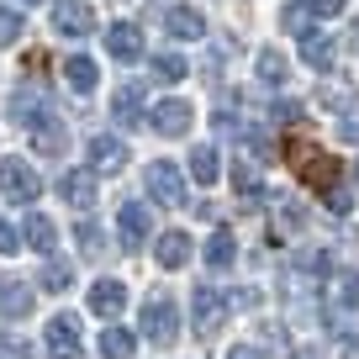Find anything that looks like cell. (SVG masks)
Wrapping results in <instances>:
<instances>
[{
    "label": "cell",
    "instance_id": "cell-1",
    "mask_svg": "<svg viewBox=\"0 0 359 359\" xmlns=\"http://www.w3.org/2000/svg\"><path fill=\"white\" fill-rule=\"evenodd\" d=\"M285 164H291L296 180H302V185H312L317 196H327V191H338V185H344V164H338L327 148H317L312 137H291V143H285Z\"/></svg>",
    "mask_w": 359,
    "mask_h": 359
},
{
    "label": "cell",
    "instance_id": "cell-2",
    "mask_svg": "<svg viewBox=\"0 0 359 359\" xmlns=\"http://www.w3.org/2000/svg\"><path fill=\"white\" fill-rule=\"evenodd\" d=\"M359 306V275L354 269H327V296H323V323L333 333L348 327V312Z\"/></svg>",
    "mask_w": 359,
    "mask_h": 359
},
{
    "label": "cell",
    "instance_id": "cell-3",
    "mask_svg": "<svg viewBox=\"0 0 359 359\" xmlns=\"http://www.w3.org/2000/svg\"><path fill=\"white\" fill-rule=\"evenodd\" d=\"M0 196L16 206H32L37 196H43V180H37V169L27 164V158H0Z\"/></svg>",
    "mask_w": 359,
    "mask_h": 359
},
{
    "label": "cell",
    "instance_id": "cell-4",
    "mask_svg": "<svg viewBox=\"0 0 359 359\" xmlns=\"http://www.w3.org/2000/svg\"><path fill=\"white\" fill-rule=\"evenodd\" d=\"M143 185H148V196H154L158 206H185V175H180L169 158H154V164L143 169Z\"/></svg>",
    "mask_w": 359,
    "mask_h": 359
},
{
    "label": "cell",
    "instance_id": "cell-5",
    "mask_svg": "<svg viewBox=\"0 0 359 359\" xmlns=\"http://www.w3.org/2000/svg\"><path fill=\"white\" fill-rule=\"evenodd\" d=\"M175 333H180L175 302H169V296H148V302H143V338L164 348V344H175Z\"/></svg>",
    "mask_w": 359,
    "mask_h": 359
},
{
    "label": "cell",
    "instance_id": "cell-6",
    "mask_svg": "<svg viewBox=\"0 0 359 359\" xmlns=\"http://www.w3.org/2000/svg\"><path fill=\"white\" fill-rule=\"evenodd\" d=\"M222 312H227V296L217 291V285H196L191 291V327L201 338H212L217 327H222Z\"/></svg>",
    "mask_w": 359,
    "mask_h": 359
},
{
    "label": "cell",
    "instance_id": "cell-7",
    "mask_svg": "<svg viewBox=\"0 0 359 359\" xmlns=\"http://www.w3.org/2000/svg\"><path fill=\"white\" fill-rule=\"evenodd\" d=\"M43 344H48V354H53V359H79V354H85V344H79V317L74 312H58L53 323H48Z\"/></svg>",
    "mask_w": 359,
    "mask_h": 359
},
{
    "label": "cell",
    "instance_id": "cell-8",
    "mask_svg": "<svg viewBox=\"0 0 359 359\" xmlns=\"http://www.w3.org/2000/svg\"><path fill=\"white\" fill-rule=\"evenodd\" d=\"M95 169H64L58 175V196H64L69 206H79V212H90L95 206V196H101V185H95Z\"/></svg>",
    "mask_w": 359,
    "mask_h": 359
},
{
    "label": "cell",
    "instance_id": "cell-9",
    "mask_svg": "<svg viewBox=\"0 0 359 359\" xmlns=\"http://www.w3.org/2000/svg\"><path fill=\"white\" fill-rule=\"evenodd\" d=\"M191 122H196L191 101H158L154 111H148V127L164 133V137H185V133H191Z\"/></svg>",
    "mask_w": 359,
    "mask_h": 359
},
{
    "label": "cell",
    "instance_id": "cell-10",
    "mask_svg": "<svg viewBox=\"0 0 359 359\" xmlns=\"http://www.w3.org/2000/svg\"><path fill=\"white\" fill-rule=\"evenodd\" d=\"M90 169H95V175H116V169H127V143L116 133H95V137H90Z\"/></svg>",
    "mask_w": 359,
    "mask_h": 359
},
{
    "label": "cell",
    "instance_id": "cell-11",
    "mask_svg": "<svg viewBox=\"0 0 359 359\" xmlns=\"http://www.w3.org/2000/svg\"><path fill=\"white\" fill-rule=\"evenodd\" d=\"M53 32L90 37V32H95V11H90L85 0H58V6H53Z\"/></svg>",
    "mask_w": 359,
    "mask_h": 359
},
{
    "label": "cell",
    "instance_id": "cell-12",
    "mask_svg": "<svg viewBox=\"0 0 359 359\" xmlns=\"http://www.w3.org/2000/svg\"><path fill=\"white\" fill-rule=\"evenodd\" d=\"M27 133H32V148H37V154H48V158H58V154L69 148V127L58 122L53 111H43L32 127H27Z\"/></svg>",
    "mask_w": 359,
    "mask_h": 359
},
{
    "label": "cell",
    "instance_id": "cell-13",
    "mask_svg": "<svg viewBox=\"0 0 359 359\" xmlns=\"http://www.w3.org/2000/svg\"><path fill=\"white\" fill-rule=\"evenodd\" d=\"M116 227H122V248H143L148 233H154V217H148L143 201H127L122 212H116Z\"/></svg>",
    "mask_w": 359,
    "mask_h": 359
},
{
    "label": "cell",
    "instance_id": "cell-14",
    "mask_svg": "<svg viewBox=\"0 0 359 359\" xmlns=\"http://www.w3.org/2000/svg\"><path fill=\"white\" fill-rule=\"evenodd\" d=\"M164 32L180 37V43H196V37H206V16L196 11V6H169L164 11Z\"/></svg>",
    "mask_w": 359,
    "mask_h": 359
},
{
    "label": "cell",
    "instance_id": "cell-15",
    "mask_svg": "<svg viewBox=\"0 0 359 359\" xmlns=\"http://www.w3.org/2000/svg\"><path fill=\"white\" fill-rule=\"evenodd\" d=\"M106 53L111 58H143V27L137 22H111L106 27Z\"/></svg>",
    "mask_w": 359,
    "mask_h": 359
},
{
    "label": "cell",
    "instance_id": "cell-16",
    "mask_svg": "<svg viewBox=\"0 0 359 359\" xmlns=\"http://www.w3.org/2000/svg\"><path fill=\"white\" fill-rule=\"evenodd\" d=\"M0 317L6 323H22V317H32V285L27 280H0Z\"/></svg>",
    "mask_w": 359,
    "mask_h": 359
},
{
    "label": "cell",
    "instance_id": "cell-17",
    "mask_svg": "<svg viewBox=\"0 0 359 359\" xmlns=\"http://www.w3.org/2000/svg\"><path fill=\"white\" fill-rule=\"evenodd\" d=\"M333 53H338V48H333V37H327V32H317V27H306V32H302V58L317 69V74H333Z\"/></svg>",
    "mask_w": 359,
    "mask_h": 359
},
{
    "label": "cell",
    "instance_id": "cell-18",
    "mask_svg": "<svg viewBox=\"0 0 359 359\" xmlns=\"http://www.w3.org/2000/svg\"><path fill=\"white\" fill-rule=\"evenodd\" d=\"M154 254H158L164 269H185V259H191V233H185V227H169V233L154 243Z\"/></svg>",
    "mask_w": 359,
    "mask_h": 359
},
{
    "label": "cell",
    "instance_id": "cell-19",
    "mask_svg": "<svg viewBox=\"0 0 359 359\" xmlns=\"http://www.w3.org/2000/svg\"><path fill=\"white\" fill-rule=\"evenodd\" d=\"M122 306H127L122 280H95V285H90V312H95V317H106V323H111Z\"/></svg>",
    "mask_w": 359,
    "mask_h": 359
},
{
    "label": "cell",
    "instance_id": "cell-20",
    "mask_svg": "<svg viewBox=\"0 0 359 359\" xmlns=\"http://www.w3.org/2000/svg\"><path fill=\"white\" fill-rule=\"evenodd\" d=\"M22 243L27 248H37V254H53V248H58V222H53V217H27V222H22Z\"/></svg>",
    "mask_w": 359,
    "mask_h": 359
},
{
    "label": "cell",
    "instance_id": "cell-21",
    "mask_svg": "<svg viewBox=\"0 0 359 359\" xmlns=\"http://www.w3.org/2000/svg\"><path fill=\"white\" fill-rule=\"evenodd\" d=\"M64 79L79 90V95H90V90L101 85V69H95V58H85V53H69V58H64Z\"/></svg>",
    "mask_w": 359,
    "mask_h": 359
},
{
    "label": "cell",
    "instance_id": "cell-22",
    "mask_svg": "<svg viewBox=\"0 0 359 359\" xmlns=\"http://www.w3.org/2000/svg\"><path fill=\"white\" fill-rule=\"evenodd\" d=\"M217 169H222L217 148L212 143H196L191 148V180H196V185H217Z\"/></svg>",
    "mask_w": 359,
    "mask_h": 359
},
{
    "label": "cell",
    "instance_id": "cell-23",
    "mask_svg": "<svg viewBox=\"0 0 359 359\" xmlns=\"http://www.w3.org/2000/svg\"><path fill=\"white\" fill-rule=\"evenodd\" d=\"M227 180H233L238 201H248V206L259 201V175H254V164H248V158H233V164H227Z\"/></svg>",
    "mask_w": 359,
    "mask_h": 359
},
{
    "label": "cell",
    "instance_id": "cell-24",
    "mask_svg": "<svg viewBox=\"0 0 359 359\" xmlns=\"http://www.w3.org/2000/svg\"><path fill=\"white\" fill-rule=\"evenodd\" d=\"M137 101H143V90H137V85H122V90H116V101H111V116H116L122 127H137V122H143V106H137Z\"/></svg>",
    "mask_w": 359,
    "mask_h": 359
},
{
    "label": "cell",
    "instance_id": "cell-25",
    "mask_svg": "<svg viewBox=\"0 0 359 359\" xmlns=\"http://www.w3.org/2000/svg\"><path fill=\"white\" fill-rule=\"evenodd\" d=\"M233 254H238L233 233H227V227H217V233L206 238V264H212V269H227V264H233Z\"/></svg>",
    "mask_w": 359,
    "mask_h": 359
},
{
    "label": "cell",
    "instance_id": "cell-26",
    "mask_svg": "<svg viewBox=\"0 0 359 359\" xmlns=\"http://www.w3.org/2000/svg\"><path fill=\"white\" fill-rule=\"evenodd\" d=\"M254 69H259V79H264V85H280V79L291 74V64H285V53H280V48H264Z\"/></svg>",
    "mask_w": 359,
    "mask_h": 359
},
{
    "label": "cell",
    "instance_id": "cell-27",
    "mask_svg": "<svg viewBox=\"0 0 359 359\" xmlns=\"http://www.w3.org/2000/svg\"><path fill=\"white\" fill-rule=\"evenodd\" d=\"M101 359H133V333H127V327H106L101 333Z\"/></svg>",
    "mask_w": 359,
    "mask_h": 359
},
{
    "label": "cell",
    "instance_id": "cell-28",
    "mask_svg": "<svg viewBox=\"0 0 359 359\" xmlns=\"http://www.w3.org/2000/svg\"><path fill=\"white\" fill-rule=\"evenodd\" d=\"M43 111H48V106H43V95H32V90L11 101V122H16V127H32V122H37Z\"/></svg>",
    "mask_w": 359,
    "mask_h": 359
},
{
    "label": "cell",
    "instance_id": "cell-29",
    "mask_svg": "<svg viewBox=\"0 0 359 359\" xmlns=\"http://www.w3.org/2000/svg\"><path fill=\"white\" fill-rule=\"evenodd\" d=\"M69 285H74V269L64 264V259H48V269H43V291H53V296H64Z\"/></svg>",
    "mask_w": 359,
    "mask_h": 359
},
{
    "label": "cell",
    "instance_id": "cell-30",
    "mask_svg": "<svg viewBox=\"0 0 359 359\" xmlns=\"http://www.w3.org/2000/svg\"><path fill=\"white\" fill-rule=\"evenodd\" d=\"M74 238H79V254H85V259H101V254H106V233H101L95 222H79Z\"/></svg>",
    "mask_w": 359,
    "mask_h": 359
},
{
    "label": "cell",
    "instance_id": "cell-31",
    "mask_svg": "<svg viewBox=\"0 0 359 359\" xmlns=\"http://www.w3.org/2000/svg\"><path fill=\"white\" fill-rule=\"evenodd\" d=\"M275 222H280V233H302L306 227V206L302 201H280L275 206Z\"/></svg>",
    "mask_w": 359,
    "mask_h": 359
},
{
    "label": "cell",
    "instance_id": "cell-32",
    "mask_svg": "<svg viewBox=\"0 0 359 359\" xmlns=\"http://www.w3.org/2000/svg\"><path fill=\"white\" fill-rule=\"evenodd\" d=\"M154 79H164V85L185 79V58L180 53H154Z\"/></svg>",
    "mask_w": 359,
    "mask_h": 359
},
{
    "label": "cell",
    "instance_id": "cell-33",
    "mask_svg": "<svg viewBox=\"0 0 359 359\" xmlns=\"http://www.w3.org/2000/svg\"><path fill=\"white\" fill-rule=\"evenodd\" d=\"M16 37H22V16H16V6H0V48H11Z\"/></svg>",
    "mask_w": 359,
    "mask_h": 359
},
{
    "label": "cell",
    "instance_id": "cell-34",
    "mask_svg": "<svg viewBox=\"0 0 359 359\" xmlns=\"http://www.w3.org/2000/svg\"><path fill=\"white\" fill-rule=\"evenodd\" d=\"M280 27H285V32H296V37L306 32V6H302V0H296V6H285V11H280Z\"/></svg>",
    "mask_w": 359,
    "mask_h": 359
},
{
    "label": "cell",
    "instance_id": "cell-35",
    "mask_svg": "<svg viewBox=\"0 0 359 359\" xmlns=\"http://www.w3.org/2000/svg\"><path fill=\"white\" fill-rule=\"evenodd\" d=\"M323 106H327V111H348V85H327L323 90Z\"/></svg>",
    "mask_w": 359,
    "mask_h": 359
},
{
    "label": "cell",
    "instance_id": "cell-36",
    "mask_svg": "<svg viewBox=\"0 0 359 359\" xmlns=\"http://www.w3.org/2000/svg\"><path fill=\"white\" fill-rule=\"evenodd\" d=\"M32 348L22 344V338H11V333H0V359H27Z\"/></svg>",
    "mask_w": 359,
    "mask_h": 359
},
{
    "label": "cell",
    "instance_id": "cell-37",
    "mask_svg": "<svg viewBox=\"0 0 359 359\" xmlns=\"http://www.w3.org/2000/svg\"><path fill=\"white\" fill-rule=\"evenodd\" d=\"M302 6L312 16H338V11H344V0H302Z\"/></svg>",
    "mask_w": 359,
    "mask_h": 359
},
{
    "label": "cell",
    "instance_id": "cell-38",
    "mask_svg": "<svg viewBox=\"0 0 359 359\" xmlns=\"http://www.w3.org/2000/svg\"><path fill=\"white\" fill-rule=\"evenodd\" d=\"M16 248H22V233L11 222H0V254H16Z\"/></svg>",
    "mask_w": 359,
    "mask_h": 359
},
{
    "label": "cell",
    "instance_id": "cell-39",
    "mask_svg": "<svg viewBox=\"0 0 359 359\" xmlns=\"http://www.w3.org/2000/svg\"><path fill=\"white\" fill-rule=\"evenodd\" d=\"M323 201H327V212H348V206H354V196H348L344 185H338V191H327Z\"/></svg>",
    "mask_w": 359,
    "mask_h": 359
},
{
    "label": "cell",
    "instance_id": "cell-40",
    "mask_svg": "<svg viewBox=\"0 0 359 359\" xmlns=\"http://www.w3.org/2000/svg\"><path fill=\"white\" fill-rule=\"evenodd\" d=\"M338 133H344V143H359V111H344V122H338Z\"/></svg>",
    "mask_w": 359,
    "mask_h": 359
},
{
    "label": "cell",
    "instance_id": "cell-41",
    "mask_svg": "<svg viewBox=\"0 0 359 359\" xmlns=\"http://www.w3.org/2000/svg\"><path fill=\"white\" fill-rule=\"evenodd\" d=\"M275 116L280 122H302V101H275Z\"/></svg>",
    "mask_w": 359,
    "mask_h": 359
},
{
    "label": "cell",
    "instance_id": "cell-42",
    "mask_svg": "<svg viewBox=\"0 0 359 359\" xmlns=\"http://www.w3.org/2000/svg\"><path fill=\"white\" fill-rule=\"evenodd\" d=\"M227 359H264L254 344H238V348H227Z\"/></svg>",
    "mask_w": 359,
    "mask_h": 359
},
{
    "label": "cell",
    "instance_id": "cell-43",
    "mask_svg": "<svg viewBox=\"0 0 359 359\" xmlns=\"http://www.w3.org/2000/svg\"><path fill=\"white\" fill-rule=\"evenodd\" d=\"M344 359H359V333H348V338H344Z\"/></svg>",
    "mask_w": 359,
    "mask_h": 359
},
{
    "label": "cell",
    "instance_id": "cell-44",
    "mask_svg": "<svg viewBox=\"0 0 359 359\" xmlns=\"http://www.w3.org/2000/svg\"><path fill=\"white\" fill-rule=\"evenodd\" d=\"M291 359H323V354H317V348H296Z\"/></svg>",
    "mask_w": 359,
    "mask_h": 359
},
{
    "label": "cell",
    "instance_id": "cell-45",
    "mask_svg": "<svg viewBox=\"0 0 359 359\" xmlns=\"http://www.w3.org/2000/svg\"><path fill=\"white\" fill-rule=\"evenodd\" d=\"M348 48H354V53H359V22H354V32H348Z\"/></svg>",
    "mask_w": 359,
    "mask_h": 359
},
{
    "label": "cell",
    "instance_id": "cell-46",
    "mask_svg": "<svg viewBox=\"0 0 359 359\" xmlns=\"http://www.w3.org/2000/svg\"><path fill=\"white\" fill-rule=\"evenodd\" d=\"M354 185H359V158H354Z\"/></svg>",
    "mask_w": 359,
    "mask_h": 359
},
{
    "label": "cell",
    "instance_id": "cell-47",
    "mask_svg": "<svg viewBox=\"0 0 359 359\" xmlns=\"http://www.w3.org/2000/svg\"><path fill=\"white\" fill-rule=\"evenodd\" d=\"M22 6H43V0H22Z\"/></svg>",
    "mask_w": 359,
    "mask_h": 359
}]
</instances>
